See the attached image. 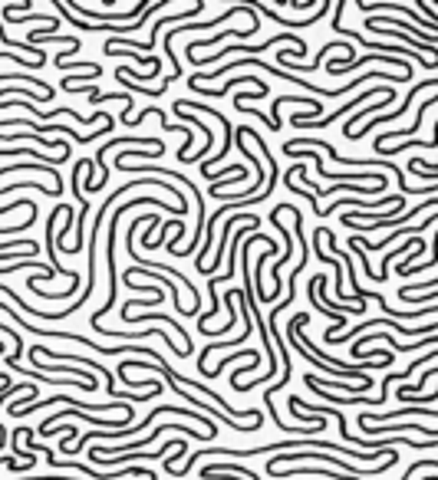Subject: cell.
I'll list each match as a JSON object with an SVG mask.
<instances>
[{"mask_svg": "<svg viewBox=\"0 0 438 480\" xmlns=\"http://www.w3.org/2000/svg\"><path fill=\"white\" fill-rule=\"evenodd\" d=\"M116 148H152L155 155H162V152H165L162 138H112L109 145H103L99 152H96L99 178H96V184H93V191H89V194H96V191H103L106 184H109V165H106V152H116Z\"/></svg>", "mask_w": 438, "mask_h": 480, "instance_id": "obj_1", "label": "cell"}, {"mask_svg": "<svg viewBox=\"0 0 438 480\" xmlns=\"http://www.w3.org/2000/svg\"><path fill=\"white\" fill-rule=\"evenodd\" d=\"M175 105H178V109H195V112H201V115H211V119L218 122V125H221V132H224V142H221V152L215 155V158H208V162H201V174H205V178H211V174H215V165L221 162L224 155L231 152V142H234V132H231V122L224 119L221 112L218 109H211V105H205V103H191V99H175Z\"/></svg>", "mask_w": 438, "mask_h": 480, "instance_id": "obj_2", "label": "cell"}, {"mask_svg": "<svg viewBox=\"0 0 438 480\" xmlns=\"http://www.w3.org/2000/svg\"><path fill=\"white\" fill-rule=\"evenodd\" d=\"M435 86H438V76L425 79V83H419V86H412V93L405 95V103H399V105H395V109H392V112H386V115H379V119H372V122H370V125H356V129L343 132V135H346V138H350V142H356V138H362V135H366V132H370V129H372V125H389V122H395V119H402L405 112L412 109V99H415V95H419V93H425V89H435Z\"/></svg>", "mask_w": 438, "mask_h": 480, "instance_id": "obj_3", "label": "cell"}, {"mask_svg": "<svg viewBox=\"0 0 438 480\" xmlns=\"http://www.w3.org/2000/svg\"><path fill=\"white\" fill-rule=\"evenodd\" d=\"M96 162H89V158H79L76 162V168H73V191H76V201L83 204V211H79V217H76V244H69V254H79L83 250V231H86V217H89V201H86V194H83V184H79V178H83V172L86 168H93Z\"/></svg>", "mask_w": 438, "mask_h": 480, "instance_id": "obj_4", "label": "cell"}, {"mask_svg": "<svg viewBox=\"0 0 438 480\" xmlns=\"http://www.w3.org/2000/svg\"><path fill=\"white\" fill-rule=\"evenodd\" d=\"M241 83H250V86L258 89V93H264V95H267V86L260 83L258 76H254V73H248V76H228V79L221 83V89H208V86H191V89H195L198 95H205V99H221V95H228L234 86H241Z\"/></svg>", "mask_w": 438, "mask_h": 480, "instance_id": "obj_5", "label": "cell"}, {"mask_svg": "<svg viewBox=\"0 0 438 480\" xmlns=\"http://www.w3.org/2000/svg\"><path fill=\"white\" fill-rule=\"evenodd\" d=\"M238 224H254V227H260V217L258 214H228V221H224V231H221V244L215 247V264L208 266L205 273H215V270H221V254H224V247H228V234H231Z\"/></svg>", "mask_w": 438, "mask_h": 480, "instance_id": "obj_6", "label": "cell"}, {"mask_svg": "<svg viewBox=\"0 0 438 480\" xmlns=\"http://www.w3.org/2000/svg\"><path fill=\"white\" fill-rule=\"evenodd\" d=\"M258 30H260V26H248V30H221V33L211 36V40H195V43H191V50H195V46H218V43H221V36H231V40H250Z\"/></svg>", "mask_w": 438, "mask_h": 480, "instance_id": "obj_7", "label": "cell"}, {"mask_svg": "<svg viewBox=\"0 0 438 480\" xmlns=\"http://www.w3.org/2000/svg\"><path fill=\"white\" fill-rule=\"evenodd\" d=\"M438 264V231H435V244H432V260H425V264H412L409 270H399V276H415V273H422V270H432V266Z\"/></svg>", "mask_w": 438, "mask_h": 480, "instance_id": "obj_8", "label": "cell"}, {"mask_svg": "<svg viewBox=\"0 0 438 480\" xmlns=\"http://www.w3.org/2000/svg\"><path fill=\"white\" fill-rule=\"evenodd\" d=\"M34 395V398H40V395H36V385H10V382H4V388H0V402H4V398H10V395Z\"/></svg>", "mask_w": 438, "mask_h": 480, "instance_id": "obj_9", "label": "cell"}, {"mask_svg": "<svg viewBox=\"0 0 438 480\" xmlns=\"http://www.w3.org/2000/svg\"><path fill=\"white\" fill-rule=\"evenodd\" d=\"M425 480H438V477H425Z\"/></svg>", "mask_w": 438, "mask_h": 480, "instance_id": "obj_10", "label": "cell"}]
</instances>
